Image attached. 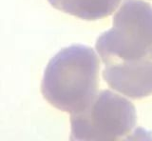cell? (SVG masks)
I'll use <instances>...</instances> for the list:
<instances>
[{
	"label": "cell",
	"mask_w": 152,
	"mask_h": 141,
	"mask_svg": "<svg viewBox=\"0 0 152 141\" xmlns=\"http://www.w3.org/2000/svg\"><path fill=\"white\" fill-rule=\"evenodd\" d=\"M42 93L51 105L70 112L84 107V48L70 47L52 58L45 70Z\"/></svg>",
	"instance_id": "6da1fadb"
}]
</instances>
